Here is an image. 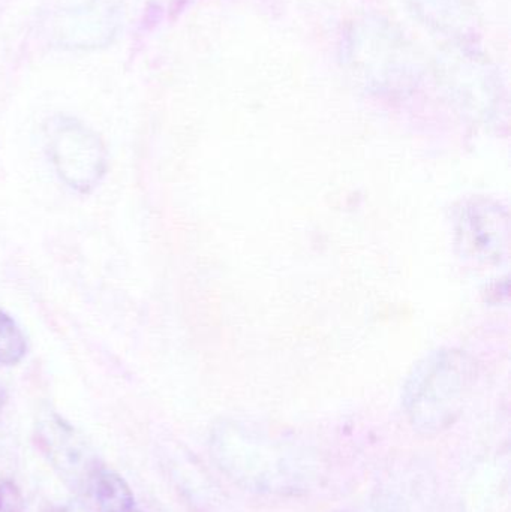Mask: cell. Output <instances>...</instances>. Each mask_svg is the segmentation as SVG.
Here are the masks:
<instances>
[{"label": "cell", "instance_id": "8992f818", "mask_svg": "<svg viewBox=\"0 0 511 512\" xmlns=\"http://www.w3.org/2000/svg\"><path fill=\"white\" fill-rule=\"evenodd\" d=\"M27 339L20 325L0 309V366H17L27 355Z\"/></svg>", "mask_w": 511, "mask_h": 512}, {"label": "cell", "instance_id": "5b68a950", "mask_svg": "<svg viewBox=\"0 0 511 512\" xmlns=\"http://www.w3.org/2000/svg\"><path fill=\"white\" fill-rule=\"evenodd\" d=\"M90 493L101 512H131L135 510V496L122 475L99 468L90 484Z\"/></svg>", "mask_w": 511, "mask_h": 512}, {"label": "cell", "instance_id": "6da1fadb", "mask_svg": "<svg viewBox=\"0 0 511 512\" xmlns=\"http://www.w3.org/2000/svg\"><path fill=\"white\" fill-rule=\"evenodd\" d=\"M470 355L441 349L420 361L405 385L404 403L417 432L437 435L459 417L476 382Z\"/></svg>", "mask_w": 511, "mask_h": 512}, {"label": "cell", "instance_id": "3957f363", "mask_svg": "<svg viewBox=\"0 0 511 512\" xmlns=\"http://www.w3.org/2000/svg\"><path fill=\"white\" fill-rule=\"evenodd\" d=\"M38 445L60 477L78 492H89L98 466L95 454L83 438L56 414H48L36 427Z\"/></svg>", "mask_w": 511, "mask_h": 512}, {"label": "cell", "instance_id": "7a4b0ae2", "mask_svg": "<svg viewBox=\"0 0 511 512\" xmlns=\"http://www.w3.org/2000/svg\"><path fill=\"white\" fill-rule=\"evenodd\" d=\"M48 153L57 176L72 191L90 194L108 170V153L101 138L71 117H60L47 135Z\"/></svg>", "mask_w": 511, "mask_h": 512}, {"label": "cell", "instance_id": "52a82bcc", "mask_svg": "<svg viewBox=\"0 0 511 512\" xmlns=\"http://www.w3.org/2000/svg\"><path fill=\"white\" fill-rule=\"evenodd\" d=\"M26 502L17 484L0 475V512H24Z\"/></svg>", "mask_w": 511, "mask_h": 512}, {"label": "cell", "instance_id": "9c48e42d", "mask_svg": "<svg viewBox=\"0 0 511 512\" xmlns=\"http://www.w3.org/2000/svg\"><path fill=\"white\" fill-rule=\"evenodd\" d=\"M131 512H140V511H137V510H132Z\"/></svg>", "mask_w": 511, "mask_h": 512}, {"label": "cell", "instance_id": "277c9868", "mask_svg": "<svg viewBox=\"0 0 511 512\" xmlns=\"http://www.w3.org/2000/svg\"><path fill=\"white\" fill-rule=\"evenodd\" d=\"M458 245L464 255L477 261H498L509 243L506 212L488 200H473L459 210Z\"/></svg>", "mask_w": 511, "mask_h": 512}, {"label": "cell", "instance_id": "ba28073f", "mask_svg": "<svg viewBox=\"0 0 511 512\" xmlns=\"http://www.w3.org/2000/svg\"><path fill=\"white\" fill-rule=\"evenodd\" d=\"M6 403H8V391L0 384V415H2L3 409H5Z\"/></svg>", "mask_w": 511, "mask_h": 512}]
</instances>
